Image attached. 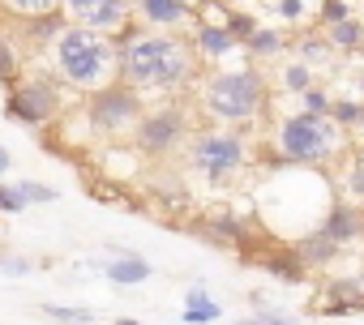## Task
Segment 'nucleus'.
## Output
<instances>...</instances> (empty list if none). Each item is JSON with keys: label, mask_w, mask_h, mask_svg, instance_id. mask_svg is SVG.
<instances>
[{"label": "nucleus", "mask_w": 364, "mask_h": 325, "mask_svg": "<svg viewBox=\"0 0 364 325\" xmlns=\"http://www.w3.org/2000/svg\"><path fill=\"white\" fill-rule=\"evenodd\" d=\"M120 82L141 94L180 99L202 82V60L180 31H141L129 48H120Z\"/></svg>", "instance_id": "nucleus-1"}, {"label": "nucleus", "mask_w": 364, "mask_h": 325, "mask_svg": "<svg viewBox=\"0 0 364 325\" xmlns=\"http://www.w3.org/2000/svg\"><path fill=\"white\" fill-rule=\"evenodd\" d=\"M43 69L73 94H95L120 82V48L112 35L90 26H65V35L43 52Z\"/></svg>", "instance_id": "nucleus-2"}, {"label": "nucleus", "mask_w": 364, "mask_h": 325, "mask_svg": "<svg viewBox=\"0 0 364 325\" xmlns=\"http://www.w3.org/2000/svg\"><path fill=\"white\" fill-rule=\"evenodd\" d=\"M180 162H185V176L198 180L210 193L232 189L253 162V124H206L189 137V145L180 150Z\"/></svg>", "instance_id": "nucleus-3"}, {"label": "nucleus", "mask_w": 364, "mask_h": 325, "mask_svg": "<svg viewBox=\"0 0 364 325\" xmlns=\"http://www.w3.org/2000/svg\"><path fill=\"white\" fill-rule=\"evenodd\" d=\"M198 107L206 116V124H257L270 107V86L262 77V69L245 65V69H206L198 82Z\"/></svg>", "instance_id": "nucleus-4"}, {"label": "nucleus", "mask_w": 364, "mask_h": 325, "mask_svg": "<svg viewBox=\"0 0 364 325\" xmlns=\"http://www.w3.org/2000/svg\"><path fill=\"white\" fill-rule=\"evenodd\" d=\"M351 154V133L338 128L330 116L296 111L274 124V158L283 167H330Z\"/></svg>", "instance_id": "nucleus-5"}, {"label": "nucleus", "mask_w": 364, "mask_h": 325, "mask_svg": "<svg viewBox=\"0 0 364 325\" xmlns=\"http://www.w3.org/2000/svg\"><path fill=\"white\" fill-rule=\"evenodd\" d=\"M198 128H193V111H189V103H180V99H163L159 107H146V116L137 120V128H133V150L141 154V158H171V154H180L189 145V137H193Z\"/></svg>", "instance_id": "nucleus-6"}, {"label": "nucleus", "mask_w": 364, "mask_h": 325, "mask_svg": "<svg viewBox=\"0 0 364 325\" xmlns=\"http://www.w3.org/2000/svg\"><path fill=\"white\" fill-rule=\"evenodd\" d=\"M82 111H86V128L103 141H120V137H133L137 120L146 116V94L116 82L107 90H95L82 99Z\"/></svg>", "instance_id": "nucleus-7"}, {"label": "nucleus", "mask_w": 364, "mask_h": 325, "mask_svg": "<svg viewBox=\"0 0 364 325\" xmlns=\"http://www.w3.org/2000/svg\"><path fill=\"white\" fill-rule=\"evenodd\" d=\"M65 94L69 90L48 69L22 73V82L9 86V94H5V120L26 124V128H43V124H52L65 111Z\"/></svg>", "instance_id": "nucleus-8"}, {"label": "nucleus", "mask_w": 364, "mask_h": 325, "mask_svg": "<svg viewBox=\"0 0 364 325\" xmlns=\"http://www.w3.org/2000/svg\"><path fill=\"white\" fill-rule=\"evenodd\" d=\"M69 26H90L103 35H116L133 18V0H65Z\"/></svg>", "instance_id": "nucleus-9"}, {"label": "nucleus", "mask_w": 364, "mask_h": 325, "mask_svg": "<svg viewBox=\"0 0 364 325\" xmlns=\"http://www.w3.org/2000/svg\"><path fill=\"white\" fill-rule=\"evenodd\" d=\"M189 43H193V52H198L202 69H223V60L240 52L236 35H232L223 22H210V18H198V22L189 26Z\"/></svg>", "instance_id": "nucleus-10"}, {"label": "nucleus", "mask_w": 364, "mask_h": 325, "mask_svg": "<svg viewBox=\"0 0 364 325\" xmlns=\"http://www.w3.org/2000/svg\"><path fill=\"white\" fill-rule=\"evenodd\" d=\"M317 227H321L338 248H351V244L364 240V206L351 202V197H334V202L326 206V214H321Z\"/></svg>", "instance_id": "nucleus-11"}, {"label": "nucleus", "mask_w": 364, "mask_h": 325, "mask_svg": "<svg viewBox=\"0 0 364 325\" xmlns=\"http://www.w3.org/2000/svg\"><path fill=\"white\" fill-rule=\"evenodd\" d=\"M133 18L146 22V31H189L198 9L185 0H133Z\"/></svg>", "instance_id": "nucleus-12"}, {"label": "nucleus", "mask_w": 364, "mask_h": 325, "mask_svg": "<svg viewBox=\"0 0 364 325\" xmlns=\"http://www.w3.org/2000/svg\"><path fill=\"white\" fill-rule=\"evenodd\" d=\"M150 274H154V265L146 257H137L133 248L112 244V261H103V278L107 282H116V287H141V282H150Z\"/></svg>", "instance_id": "nucleus-13"}, {"label": "nucleus", "mask_w": 364, "mask_h": 325, "mask_svg": "<svg viewBox=\"0 0 364 325\" xmlns=\"http://www.w3.org/2000/svg\"><path fill=\"white\" fill-rule=\"evenodd\" d=\"M262 270L270 274V278H279V282H287V287H300V282H309V265L300 261V253H296V244H279V248H270V253H262Z\"/></svg>", "instance_id": "nucleus-14"}, {"label": "nucleus", "mask_w": 364, "mask_h": 325, "mask_svg": "<svg viewBox=\"0 0 364 325\" xmlns=\"http://www.w3.org/2000/svg\"><path fill=\"white\" fill-rule=\"evenodd\" d=\"M202 236L210 244H223V248H236V253H253V231H245V223L232 219V214H210L202 223Z\"/></svg>", "instance_id": "nucleus-15"}, {"label": "nucleus", "mask_w": 364, "mask_h": 325, "mask_svg": "<svg viewBox=\"0 0 364 325\" xmlns=\"http://www.w3.org/2000/svg\"><path fill=\"white\" fill-rule=\"evenodd\" d=\"M296 253H300V261L309 265V270H326V265H334L338 257H343V248L321 231V227H313V231H304L300 240H296Z\"/></svg>", "instance_id": "nucleus-16"}, {"label": "nucleus", "mask_w": 364, "mask_h": 325, "mask_svg": "<svg viewBox=\"0 0 364 325\" xmlns=\"http://www.w3.org/2000/svg\"><path fill=\"white\" fill-rule=\"evenodd\" d=\"M65 26H69L65 9H60V13H43V18H26V22H22V39H26L31 48L48 52V48H52L60 35H65Z\"/></svg>", "instance_id": "nucleus-17"}, {"label": "nucleus", "mask_w": 364, "mask_h": 325, "mask_svg": "<svg viewBox=\"0 0 364 325\" xmlns=\"http://www.w3.org/2000/svg\"><path fill=\"white\" fill-rule=\"evenodd\" d=\"M291 48H296V60H304V65H313V69H326V65L338 56L326 31H304V35L291 39Z\"/></svg>", "instance_id": "nucleus-18"}, {"label": "nucleus", "mask_w": 364, "mask_h": 325, "mask_svg": "<svg viewBox=\"0 0 364 325\" xmlns=\"http://www.w3.org/2000/svg\"><path fill=\"white\" fill-rule=\"evenodd\" d=\"M245 52H249V60H257V65H266V60H279L283 52H291V39L279 31V26H262L249 43H245Z\"/></svg>", "instance_id": "nucleus-19"}, {"label": "nucleus", "mask_w": 364, "mask_h": 325, "mask_svg": "<svg viewBox=\"0 0 364 325\" xmlns=\"http://www.w3.org/2000/svg\"><path fill=\"white\" fill-rule=\"evenodd\" d=\"M321 31L330 35L334 52H343V56H360V52H364V22H360V18H347V22L321 26Z\"/></svg>", "instance_id": "nucleus-20"}, {"label": "nucleus", "mask_w": 364, "mask_h": 325, "mask_svg": "<svg viewBox=\"0 0 364 325\" xmlns=\"http://www.w3.org/2000/svg\"><path fill=\"white\" fill-rule=\"evenodd\" d=\"M0 9H5L9 18H43V13H60L65 0H0Z\"/></svg>", "instance_id": "nucleus-21"}, {"label": "nucleus", "mask_w": 364, "mask_h": 325, "mask_svg": "<svg viewBox=\"0 0 364 325\" xmlns=\"http://www.w3.org/2000/svg\"><path fill=\"white\" fill-rule=\"evenodd\" d=\"M279 82H283V90L304 94L309 86H317V69H313V65H304V60H287V65H283V73H279Z\"/></svg>", "instance_id": "nucleus-22"}, {"label": "nucleus", "mask_w": 364, "mask_h": 325, "mask_svg": "<svg viewBox=\"0 0 364 325\" xmlns=\"http://www.w3.org/2000/svg\"><path fill=\"white\" fill-rule=\"evenodd\" d=\"M364 295V278L360 274H338L321 282V299H360Z\"/></svg>", "instance_id": "nucleus-23"}, {"label": "nucleus", "mask_w": 364, "mask_h": 325, "mask_svg": "<svg viewBox=\"0 0 364 325\" xmlns=\"http://www.w3.org/2000/svg\"><path fill=\"white\" fill-rule=\"evenodd\" d=\"M39 316L56 321V325H95V312L90 308H65V304H39L35 308Z\"/></svg>", "instance_id": "nucleus-24"}, {"label": "nucleus", "mask_w": 364, "mask_h": 325, "mask_svg": "<svg viewBox=\"0 0 364 325\" xmlns=\"http://www.w3.org/2000/svg\"><path fill=\"white\" fill-rule=\"evenodd\" d=\"M223 26H228V31L236 35V43H240V48H245V43H249V39H253V35L262 31L253 13H245V9H228V5H223Z\"/></svg>", "instance_id": "nucleus-25"}, {"label": "nucleus", "mask_w": 364, "mask_h": 325, "mask_svg": "<svg viewBox=\"0 0 364 325\" xmlns=\"http://www.w3.org/2000/svg\"><path fill=\"white\" fill-rule=\"evenodd\" d=\"M22 73H26V65H22V56H18V48H14L9 39H0V86H18Z\"/></svg>", "instance_id": "nucleus-26"}, {"label": "nucleus", "mask_w": 364, "mask_h": 325, "mask_svg": "<svg viewBox=\"0 0 364 325\" xmlns=\"http://www.w3.org/2000/svg\"><path fill=\"white\" fill-rule=\"evenodd\" d=\"M330 120H334L338 128H347V133H355V124H360V99H355V94H334V107H330Z\"/></svg>", "instance_id": "nucleus-27"}, {"label": "nucleus", "mask_w": 364, "mask_h": 325, "mask_svg": "<svg viewBox=\"0 0 364 325\" xmlns=\"http://www.w3.org/2000/svg\"><path fill=\"white\" fill-rule=\"evenodd\" d=\"M249 304H253V316H257L262 325H296V316H291V312L270 308V295H266V291H253V295H249Z\"/></svg>", "instance_id": "nucleus-28"}, {"label": "nucleus", "mask_w": 364, "mask_h": 325, "mask_svg": "<svg viewBox=\"0 0 364 325\" xmlns=\"http://www.w3.org/2000/svg\"><path fill=\"white\" fill-rule=\"evenodd\" d=\"M219 316H223V304H215V299L193 304V308H180V321H185V325H215Z\"/></svg>", "instance_id": "nucleus-29"}, {"label": "nucleus", "mask_w": 364, "mask_h": 325, "mask_svg": "<svg viewBox=\"0 0 364 325\" xmlns=\"http://www.w3.org/2000/svg\"><path fill=\"white\" fill-rule=\"evenodd\" d=\"M330 107H334V94H330L326 86H309V90L300 94V111H313V116H330Z\"/></svg>", "instance_id": "nucleus-30"}, {"label": "nucleus", "mask_w": 364, "mask_h": 325, "mask_svg": "<svg viewBox=\"0 0 364 325\" xmlns=\"http://www.w3.org/2000/svg\"><path fill=\"white\" fill-rule=\"evenodd\" d=\"M313 312L317 316H360L364 312V295L360 299H321V304H313Z\"/></svg>", "instance_id": "nucleus-31"}, {"label": "nucleus", "mask_w": 364, "mask_h": 325, "mask_svg": "<svg viewBox=\"0 0 364 325\" xmlns=\"http://www.w3.org/2000/svg\"><path fill=\"white\" fill-rule=\"evenodd\" d=\"M347 18H355L347 0H321V5H317V22H321V26H338V22H347Z\"/></svg>", "instance_id": "nucleus-32"}, {"label": "nucleus", "mask_w": 364, "mask_h": 325, "mask_svg": "<svg viewBox=\"0 0 364 325\" xmlns=\"http://www.w3.org/2000/svg\"><path fill=\"white\" fill-rule=\"evenodd\" d=\"M26 210H31V202L22 197V189L0 180V214H26Z\"/></svg>", "instance_id": "nucleus-33"}, {"label": "nucleus", "mask_w": 364, "mask_h": 325, "mask_svg": "<svg viewBox=\"0 0 364 325\" xmlns=\"http://www.w3.org/2000/svg\"><path fill=\"white\" fill-rule=\"evenodd\" d=\"M18 189H22V197H26L31 206H52V202L60 197L52 184H39V180H18Z\"/></svg>", "instance_id": "nucleus-34"}, {"label": "nucleus", "mask_w": 364, "mask_h": 325, "mask_svg": "<svg viewBox=\"0 0 364 325\" xmlns=\"http://www.w3.org/2000/svg\"><path fill=\"white\" fill-rule=\"evenodd\" d=\"M31 270H35V261L22 257V253H5V257H0V274H5V278H26Z\"/></svg>", "instance_id": "nucleus-35"}, {"label": "nucleus", "mask_w": 364, "mask_h": 325, "mask_svg": "<svg viewBox=\"0 0 364 325\" xmlns=\"http://www.w3.org/2000/svg\"><path fill=\"white\" fill-rule=\"evenodd\" d=\"M274 13H279L283 22H300V18H304V0H279Z\"/></svg>", "instance_id": "nucleus-36"}, {"label": "nucleus", "mask_w": 364, "mask_h": 325, "mask_svg": "<svg viewBox=\"0 0 364 325\" xmlns=\"http://www.w3.org/2000/svg\"><path fill=\"white\" fill-rule=\"evenodd\" d=\"M206 299H210V295H206V287H202V282H193V287L185 291V308H193V304H206Z\"/></svg>", "instance_id": "nucleus-37"}, {"label": "nucleus", "mask_w": 364, "mask_h": 325, "mask_svg": "<svg viewBox=\"0 0 364 325\" xmlns=\"http://www.w3.org/2000/svg\"><path fill=\"white\" fill-rule=\"evenodd\" d=\"M9 172H14V150H9V145H0V180H5Z\"/></svg>", "instance_id": "nucleus-38"}, {"label": "nucleus", "mask_w": 364, "mask_h": 325, "mask_svg": "<svg viewBox=\"0 0 364 325\" xmlns=\"http://www.w3.org/2000/svg\"><path fill=\"white\" fill-rule=\"evenodd\" d=\"M355 99H364V69H355Z\"/></svg>", "instance_id": "nucleus-39"}, {"label": "nucleus", "mask_w": 364, "mask_h": 325, "mask_svg": "<svg viewBox=\"0 0 364 325\" xmlns=\"http://www.w3.org/2000/svg\"><path fill=\"white\" fill-rule=\"evenodd\" d=\"M355 137H364V99H360V124H355Z\"/></svg>", "instance_id": "nucleus-40"}, {"label": "nucleus", "mask_w": 364, "mask_h": 325, "mask_svg": "<svg viewBox=\"0 0 364 325\" xmlns=\"http://www.w3.org/2000/svg\"><path fill=\"white\" fill-rule=\"evenodd\" d=\"M112 325H141V321H133V316H116Z\"/></svg>", "instance_id": "nucleus-41"}, {"label": "nucleus", "mask_w": 364, "mask_h": 325, "mask_svg": "<svg viewBox=\"0 0 364 325\" xmlns=\"http://www.w3.org/2000/svg\"><path fill=\"white\" fill-rule=\"evenodd\" d=\"M240 325H262V321H257V316H245V321H240Z\"/></svg>", "instance_id": "nucleus-42"}, {"label": "nucleus", "mask_w": 364, "mask_h": 325, "mask_svg": "<svg viewBox=\"0 0 364 325\" xmlns=\"http://www.w3.org/2000/svg\"><path fill=\"white\" fill-rule=\"evenodd\" d=\"M185 5H193V9H202V5H206V0H185Z\"/></svg>", "instance_id": "nucleus-43"}, {"label": "nucleus", "mask_w": 364, "mask_h": 325, "mask_svg": "<svg viewBox=\"0 0 364 325\" xmlns=\"http://www.w3.org/2000/svg\"><path fill=\"white\" fill-rule=\"evenodd\" d=\"M355 154H360V158H364V145H360V150H355Z\"/></svg>", "instance_id": "nucleus-44"}]
</instances>
